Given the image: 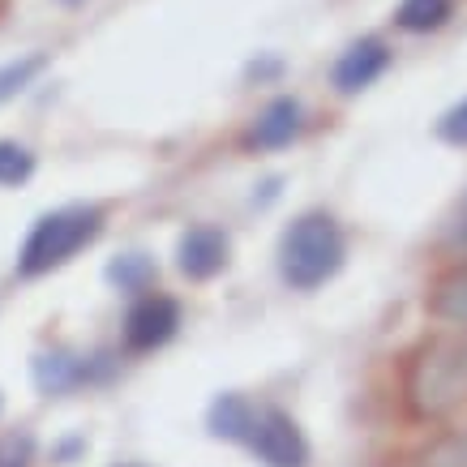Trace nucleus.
<instances>
[{
	"mask_svg": "<svg viewBox=\"0 0 467 467\" xmlns=\"http://www.w3.org/2000/svg\"><path fill=\"white\" fill-rule=\"evenodd\" d=\"M343 232L339 223L322 211H309L292 219L279 241V275H284L287 287L296 292H313L322 287L326 279H335L343 266Z\"/></svg>",
	"mask_w": 467,
	"mask_h": 467,
	"instance_id": "nucleus-1",
	"label": "nucleus"
},
{
	"mask_svg": "<svg viewBox=\"0 0 467 467\" xmlns=\"http://www.w3.org/2000/svg\"><path fill=\"white\" fill-rule=\"evenodd\" d=\"M467 399V339L425 343L408 368V403L416 416H446Z\"/></svg>",
	"mask_w": 467,
	"mask_h": 467,
	"instance_id": "nucleus-2",
	"label": "nucleus"
},
{
	"mask_svg": "<svg viewBox=\"0 0 467 467\" xmlns=\"http://www.w3.org/2000/svg\"><path fill=\"white\" fill-rule=\"evenodd\" d=\"M103 232V214L95 206H65V211L43 214L30 227V236L22 241L17 254V275L22 279H39L47 270L65 266L73 254H82L86 244Z\"/></svg>",
	"mask_w": 467,
	"mask_h": 467,
	"instance_id": "nucleus-3",
	"label": "nucleus"
},
{
	"mask_svg": "<svg viewBox=\"0 0 467 467\" xmlns=\"http://www.w3.org/2000/svg\"><path fill=\"white\" fill-rule=\"evenodd\" d=\"M249 451L262 459L266 467H305L309 463V441L300 433V425L287 411H262L249 438Z\"/></svg>",
	"mask_w": 467,
	"mask_h": 467,
	"instance_id": "nucleus-4",
	"label": "nucleus"
},
{
	"mask_svg": "<svg viewBox=\"0 0 467 467\" xmlns=\"http://www.w3.org/2000/svg\"><path fill=\"white\" fill-rule=\"evenodd\" d=\"M181 330V305L171 296H142L125 317V343L133 352H155Z\"/></svg>",
	"mask_w": 467,
	"mask_h": 467,
	"instance_id": "nucleus-5",
	"label": "nucleus"
},
{
	"mask_svg": "<svg viewBox=\"0 0 467 467\" xmlns=\"http://www.w3.org/2000/svg\"><path fill=\"white\" fill-rule=\"evenodd\" d=\"M176 266H181V275L193 279V284L214 279V275L227 266V236L211 223L189 227L181 236V244H176Z\"/></svg>",
	"mask_w": 467,
	"mask_h": 467,
	"instance_id": "nucleus-6",
	"label": "nucleus"
},
{
	"mask_svg": "<svg viewBox=\"0 0 467 467\" xmlns=\"http://www.w3.org/2000/svg\"><path fill=\"white\" fill-rule=\"evenodd\" d=\"M386 65H390V47H386L382 39L352 43V47L339 57V65H335V86H339V95H356V90L373 86L386 73Z\"/></svg>",
	"mask_w": 467,
	"mask_h": 467,
	"instance_id": "nucleus-7",
	"label": "nucleus"
},
{
	"mask_svg": "<svg viewBox=\"0 0 467 467\" xmlns=\"http://www.w3.org/2000/svg\"><path fill=\"white\" fill-rule=\"evenodd\" d=\"M300 125H305V108L284 95V99H275L262 108L249 142L262 146V150H284V146H292L300 138Z\"/></svg>",
	"mask_w": 467,
	"mask_h": 467,
	"instance_id": "nucleus-8",
	"label": "nucleus"
},
{
	"mask_svg": "<svg viewBox=\"0 0 467 467\" xmlns=\"http://www.w3.org/2000/svg\"><path fill=\"white\" fill-rule=\"evenodd\" d=\"M262 411L249 403L244 395H219L211 403V433L227 441H249L254 438V425Z\"/></svg>",
	"mask_w": 467,
	"mask_h": 467,
	"instance_id": "nucleus-9",
	"label": "nucleus"
},
{
	"mask_svg": "<svg viewBox=\"0 0 467 467\" xmlns=\"http://www.w3.org/2000/svg\"><path fill=\"white\" fill-rule=\"evenodd\" d=\"M90 378V365L82 356H69V352H43L35 360V382H39L43 395H60V390H73L78 382Z\"/></svg>",
	"mask_w": 467,
	"mask_h": 467,
	"instance_id": "nucleus-10",
	"label": "nucleus"
},
{
	"mask_svg": "<svg viewBox=\"0 0 467 467\" xmlns=\"http://www.w3.org/2000/svg\"><path fill=\"white\" fill-rule=\"evenodd\" d=\"M429 313L446 326H467V262L438 279V287L429 292Z\"/></svg>",
	"mask_w": 467,
	"mask_h": 467,
	"instance_id": "nucleus-11",
	"label": "nucleus"
},
{
	"mask_svg": "<svg viewBox=\"0 0 467 467\" xmlns=\"http://www.w3.org/2000/svg\"><path fill=\"white\" fill-rule=\"evenodd\" d=\"M451 14H454V0H403L395 9V22L408 35H429V30L446 26Z\"/></svg>",
	"mask_w": 467,
	"mask_h": 467,
	"instance_id": "nucleus-12",
	"label": "nucleus"
},
{
	"mask_svg": "<svg viewBox=\"0 0 467 467\" xmlns=\"http://www.w3.org/2000/svg\"><path fill=\"white\" fill-rule=\"evenodd\" d=\"M43 65H47L43 52H30V57H22V60L0 65V103H9L14 95H22V90H26V86L43 73Z\"/></svg>",
	"mask_w": 467,
	"mask_h": 467,
	"instance_id": "nucleus-13",
	"label": "nucleus"
},
{
	"mask_svg": "<svg viewBox=\"0 0 467 467\" xmlns=\"http://www.w3.org/2000/svg\"><path fill=\"white\" fill-rule=\"evenodd\" d=\"M108 279H112L116 287H125V292H142V287L155 279V266H150V257H142V254H125L108 266Z\"/></svg>",
	"mask_w": 467,
	"mask_h": 467,
	"instance_id": "nucleus-14",
	"label": "nucleus"
},
{
	"mask_svg": "<svg viewBox=\"0 0 467 467\" xmlns=\"http://www.w3.org/2000/svg\"><path fill=\"white\" fill-rule=\"evenodd\" d=\"M35 171V155L17 142H0V184H22Z\"/></svg>",
	"mask_w": 467,
	"mask_h": 467,
	"instance_id": "nucleus-15",
	"label": "nucleus"
},
{
	"mask_svg": "<svg viewBox=\"0 0 467 467\" xmlns=\"http://www.w3.org/2000/svg\"><path fill=\"white\" fill-rule=\"evenodd\" d=\"M35 459V438L30 433H9L0 441V467H30Z\"/></svg>",
	"mask_w": 467,
	"mask_h": 467,
	"instance_id": "nucleus-16",
	"label": "nucleus"
},
{
	"mask_svg": "<svg viewBox=\"0 0 467 467\" xmlns=\"http://www.w3.org/2000/svg\"><path fill=\"white\" fill-rule=\"evenodd\" d=\"M438 138L441 142H451V146H467V99L454 103L451 112L438 120Z\"/></svg>",
	"mask_w": 467,
	"mask_h": 467,
	"instance_id": "nucleus-17",
	"label": "nucleus"
},
{
	"mask_svg": "<svg viewBox=\"0 0 467 467\" xmlns=\"http://www.w3.org/2000/svg\"><path fill=\"white\" fill-rule=\"evenodd\" d=\"M425 467H467V438L441 441L438 451L425 459Z\"/></svg>",
	"mask_w": 467,
	"mask_h": 467,
	"instance_id": "nucleus-18",
	"label": "nucleus"
},
{
	"mask_svg": "<svg viewBox=\"0 0 467 467\" xmlns=\"http://www.w3.org/2000/svg\"><path fill=\"white\" fill-rule=\"evenodd\" d=\"M65 5H78V0H65Z\"/></svg>",
	"mask_w": 467,
	"mask_h": 467,
	"instance_id": "nucleus-19",
	"label": "nucleus"
}]
</instances>
